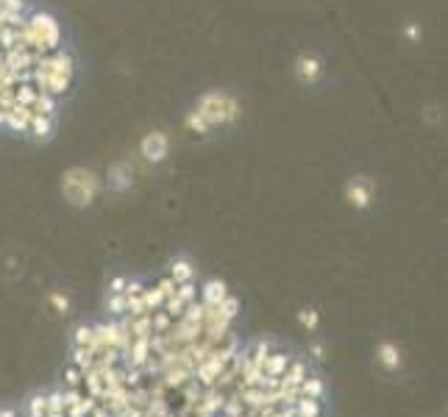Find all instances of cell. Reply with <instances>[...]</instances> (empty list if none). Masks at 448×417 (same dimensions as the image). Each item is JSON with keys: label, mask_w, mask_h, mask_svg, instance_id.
Here are the masks:
<instances>
[{"label": "cell", "mask_w": 448, "mask_h": 417, "mask_svg": "<svg viewBox=\"0 0 448 417\" xmlns=\"http://www.w3.org/2000/svg\"><path fill=\"white\" fill-rule=\"evenodd\" d=\"M142 417H151V415H142Z\"/></svg>", "instance_id": "obj_34"}, {"label": "cell", "mask_w": 448, "mask_h": 417, "mask_svg": "<svg viewBox=\"0 0 448 417\" xmlns=\"http://www.w3.org/2000/svg\"><path fill=\"white\" fill-rule=\"evenodd\" d=\"M100 179L98 173L90 167H70L64 176H61V192H64V200L76 209H87L98 200L100 195Z\"/></svg>", "instance_id": "obj_2"}, {"label": "cell", "mask_w": 448, "mask_h": 417, "mask_svg": "<svg viewBox=\"0 0 448 417\" xmlns=\"http://www.w3.org/2000/svg\"><path fill=\"white\" fill-rule=\"evenodd\" d=\"M126 295L123 292H109V298H106V309H109V315H114V318H123L126 315Z\"/></svg>", "instance_id": "obj_20"}, {"label": "cell", "mask_w": 448, "mask_h": 417, "mask_svg": "<svg viewBox=\"0 0 448 417\" xmlns=\"http://www.w3.org/2000/svg\"><path fill=\"white\" fill-rule=\"evenodd\" d=\"M290 362H293L290 353H284V351H270L268 359H265V375H270V378H281Z\"/></svg>", "instance_id": "obj_12"}, {"label": "cell", "mask_w": 448, "mask_h": 417, "mask_svg": "<svg viewBox=\"0 0 448 417\" xmlns=\"http://www.w3.org/2000/svg\"><path fill=\"white\" fill-rule=\"evenodd\" d=\"M295 73H298V78H301L304 84H314V81L323 75V61H320V56L301 53L298 61H295Z\"/></svg>", "instance_id": "obj_7"}, {"label": "cell", "mask_w": 448, "mask_h": 417, "mask_svg": "<svg viewBox=\"0 0 448 417\" xmlns=\"http://www.w3.org/2000/svg\"><path fill=\"white\" fill-rule=\"evenodd\" d=\"M218 309L223 312V315H225V318H228V320H231V323H234V320H237V315H240V298L228 292V295H225V298H223V303H220Z\"/></svg>", "instance_id": "obj_23"}, {"label": "cell", "mask_w": 448, "mask_h": 417, "mask_svg": "<svg viewBox=\"0 0 448 417\" xmlns=\"http://www.w3.org/2000/svg\"><path fill=\"white\" fill-rule=\"evenodd\" d=\"M50 303L56 306V312H64V315H67V309H70V298L61 295V292H50Z\"/></svg>", "instance_id": "obj_29"}, {"label": "cell", "mask_w": 448, "mask_h": 417, "mask_svg": "<svg viewBox=\"0 0 448 417\" xmlns=\"http://www.w3.org/2000/svg\"><path fill=\"white\" fill-rule=\"evenodd\" d=\"M45 412H47L45 395H34V398L28 401V417H45Z\"/></svg>", "instance_id": "obj_27"}, {"label": "cell", "mask_w": 448, "mask_h": 417, "mask_svg": "<svg viewBox=\"0 0 448 417\" xmlns=\"http://www.w3.org/2000/svg\"><path fill=\"white\" fill-rule=\"evenodd\" d=\"M195 111L201 114V120L209 126V128H218V126H228L234 123L242 111H240V103L237 97L225 92H204L195 103Z\"/></svg>", "instance_id": "obj_4"}, {"label": "cell", "mask_w": 448, "mask_h": 417, "mask_svg": "<svg viewBox=\"0 0 448 417\" xmlns=\"http://www.w3.org/2000/svg\"><path fill=\"white\" fill-rule=\"evenodd\" d=\"M162 375V384H165V389H181L184 384H189L192 381V370H187V368H167L165 373H159Z\"/></svg>", "instance_id": "obj_11"}, {"label": "cell", "mask_w": 448, "mask_h": 417, "mask_svg": "<svg viewBox=\"0 0 448 417\" xmlns=\"http://www.w3.org/2000/svg\"><path fill=\"white\" fill-rule=\"evenodd\" d=\"M56 120H59V114H31L28 137H34L37 142L50 139L53 137V131H56Z\"/></svg>", "instance_id": "obj_10"}, {"label": "cell", "mask_w": 448, "mask_h": 417, "mask_svg": "<svg viewBox=\"0 0 448 417\" xmlns=\"http://www.w3.org/2000/svg\"><path fill=\"white\" fill-rule=\"evenodd\" d=\"M156 286H159V292H162V295H165V298H167V295H173V292H176V284H173V278L167 276V278H162V281H159V284H156Z\"/></svg>", "instance_id": "obj_30"}, {"label": "cell", "mask_w": 448, "mask_h": 417, "mask_svg": "<svg viewBox=\"0 0 448 417\" xmlns=\"http://www.w3.org/2000/svg\"><path fill=\"white\" fill-rule=\"evenodd\" d=\"M176 298H179L184 306H189L192 301H198V284H195V281H187V284H176Z\"/></svg>", "instance_id": "obj_22"}, {"label": "cell", "mask_w": 448, "mask_h": 417, "mask_svg": "<svg viewBox=\"0 0 448 417\" xmlns=\"http://www.w3.org/2000/svg\"><path fill=\"white\" fill-rule=\"evenodd\" d=\"M195 265L189 262V259H176L173 265H170V278H173V284H187V281H195Z\"/></svg>", "instance_id": "obj_13"}, {"label": "cell", "mask_w": 448, "mask_h": 417, "mask_svg": "<svg viewBox=\"0 0 448 417\" xmlns=\"http://www.w3.org/2000/svg\"><path fill=\"white\" fill-rule=\"evenodd\" d=\"M139 301H142V306H145V312L151 315V312H156V309H162V303H165V295L159 292V286H145V289L139 292Z\"/></svg>", "instance_id": "obj_15"}, {"label": "cell", "mask_w": 448, "mask_h": 417, "mask_svg": "<svg viewBox=\"0 0 448 417\" xmlns=\"http://www.w3.org/2000/svg\"><path fill=\"white\" fill-rule=\"evenodd\" d=\"M109 176H112L109 186H112V189H117V192H123V189H129V186H131V170H129V164H117Z\"/></svg>", "instance_id": "obj_17"}, {"label": "cell", "mask_w": 448, "mask_h": 417, "mask_svg": "<svg viewBox=\"0 0 448 417\" xmlns=\"http://www.w3.org/2000/svg\"><path fill=\"white\" fill-rule=\"evenodd\" d=\"M139 150H142L145 162L159 164V162H165V159H167V153H170V139H167V134H162V131L145 134V139L139 142Z\"/></svg>", "instance_id": "obj_6"}, {"label": "cell", "mask_w": 448, "mask_h": 417, "mask_svg": "<svg viewBox=\"0 0 448 417\" xmlns=\"http://www.w3.org/2000/svg\"><path fill=\"white\" fill-rule=\"evenodd\" d=\"M295 417H320L323 415V404L317 398H298L295 404Z\"/></svg>", "instance_id": "obj_16"}, {"label": "cell", "mask_w": 448, "mask_h": 417, "mask_svg": "<svg viewBox=\"0 0 448 417\" xmlns=\"http://www.w3.org/2000/svg\"><path fill=\"white\" fill-rule=\"evenodd\" d=\"M73 365H76L81 373L92 370V368H95V351H92V348H76V353H73Z\"/></svg>", "instance_id": "obj_19"}, {"label": "cell", "mask_w": 448, "mask_h": 417, "mask_svg": "<svg viewBox=\"0 0 448 417\" xmlns=\"http://www.w3.org/2000/svg\"><path fill=\"white\" fill-rule=\"evenodd\" d=\"M45 67L47 75L40 92L61 100L64 95L73 90V84H76V59H73V53L67 47H59L53 53H45Z\"/></svg>", "instance_id": "obj_1"}, {"label": "cell", "mask_w": 448, "mask_h": 417, "mask_svg": "<svg viewBox=\"0 0 448 417\" xmlns=\"http://www.w3.org/2000/svg\"><path fill=\"white\" fill-rule=\"evenodd\" d=\"M323 353H326V348H323L320 342H314V345H312V356H314V359H323Z\"/></svg>", "instance_id": "obj_32"}, {"label": "cell", "mask_w": 448, "mask_h": 417, "mask_svg": "<svg viewBox=\"0 0 448 417\" xmlns=\"http://www.w3.org/2000/svg\"><path fill=\"white\" fill-rule=\"evenodd\" d=\"M373 195H376V186L370 179H365V176H357V179H351L348 184H346V200L354 206V209H367L370 203H373Z\"/></svg>", "instance_id": "obj_5"}, {"label": "cell", "mask_w": 448, "mask_h": 417, "mask_svg": "<svg viewBox=\"0 0 448 417\" xmlns=\"http://www.w3.org/2000/svg\"><path fill=\"white\" fill-rule=\"evenodd\" d=\"M0 417H17V412H11V409H3V412H0Z\"/></svg>", "instance_id": "obj_33"}, {"label": "cell", "mask_w": 448, "mask_h": 417, "mask_svg": "<svg viewBox=\"0 0 448 417\" xmlns=\"http://www.w3.org/2000/svg\"><path fill=\"white\" fill-rule=\"evenodd\" d=\"M323 392H326V384H323V378H317V375H307L304 381H301V387H298V398H323Z\"/></svg>", "instance_id": "obj_14"}, {"label": "cell", "mask_w": 448, "mask_h": 417, "mask_svg": "<svg viewBox=\"0 0 448 417\" xmlns=\"http://www.w3.org/2000/svg\"><path fill=\"white\" fill-rule=\"evenodd\" d=\"M376 362L387 373L401 370V365H403L401 348H399L396 342H379V348H376Z\"/></svg>", "instance_id": "obj_8"}, {"label": "cell", "mask_w": 448, "mask_h": 417, "mask_svg": "<svg viewBox=\"0 0 448 417\" xmlns=\"http://www.w3.org/2000/svg\"><path fill=\"white\" fill-rule=\"evenodd\" d=\"M126 284H129V278H112V284H109V292H123L126 289Z\"/></svg>", "instance_id": "obj_31"}, {"label": "cell", "mask_w": 448, "mask_h": 417, "mask_svg": "<svg viewBox=\"0 0 448 417\" xmlns=\"http://www.w3.org/2000/svg\"><path fill=\"white\" fill-rule=\"evenodd\" d=\"M225 295H228V286H225V281H220V278H209V281L198 289V301H201L204 306H220Z\"/></svg>", "instance_id": "obj_9"}, {"label": "cell", "mask_w": 448, "mask_h": 417, "mask_svg": "<svg viewBox=\"0 0 448 417\" xmlns=\"http://www.w3.org/2000/svg\"><path fill=\"white\" fill-rule=\"evenodd\" d=\"M298 323L304 325L307 331H314V328L320 325V312H317V309H301V312H298Z\"/></svg>", "instance_id": "obj_25"}, {"label": "cell", "mask_w": 448, "mask_h": 417, "mask_svg": "<svg viewBox=\"0 0 448 417\" xmlns=\"http://www.w3.org/2000/svg\"><path fill=\"white\" fill-rule=\"evenodd\" d=\"M64 384L73 387V389H81V387H84V373L78 370L76 365H70V368L64 370Z\"/></svg>", "instance_id": "obj_26"}, {"label": "cell", "mask_w": 448, "mask_h": 417, "mask_svg": "<svg viewBox=\"0 0 448 417\" xmlns=\"http://www.w3.org/2000/svg\"><path fill=\"white\" fill-rule=\"evenodd\" d=\"M176 323L165 309H156V312H151V331L153 334H167L170 331V325Z\"/></svg>", "instance_id": "obj_18"}, {"label": "cell", "mask_w": 448, "mask_h": 417, "mask_svg": "<svg viewBox=\"0 0 448 417\" xmlns=\"http://www.w3.org/2000/svg\"><path fill=\"white\" fill-rule=\"evenodd\" d=\"M25 34H28V45L37 53H53L61 47V25L50 11H28L25 14Z\"/></svg>", "instance_id": "obj_3"}, {"label": "cell", "mask_w": 448, "mask_h": 417, "mask_svg": "<svg viewBox=\"0 0 448 417\" xmlns=\"http://www.w3.org/2000/svg\"><path fill=\"white\" fill-rule=\"evenodd\" d=\"M92 342H95V328L92 325H78L73 331V345L76 348H92Z\"/></svg>", "instance_id": "obj_21"}, {"label": "cell", "mask_w": 448, "mask_h": 417, "mask_svg": "<svg viewBox=\"0 0 448 417\" xmlns=\"http://www.w3.org/2000/svg\"><path fill=\"white\" fill-rule=\"evenodd\" d=\"M184 126H187V128H189L192 134H209V131H212V128H209V126H206V123L201 120V114H198L195 109H192V111L187 114V120H184Z\"/></svg>", "instance_id": "obj_24"}, {"label": "cell", "mask_w": 448, "mask_h": 417, "mask_svg": "<svg viewBox=\"0 0 448 417\" xmlns=\"http://www.w3.org/2000/svg\"><path fill=\"white\" fill-rule=\"evenodd\" d=\"M45 401H47V412H64V395H61V389L47 392Z\"/></svg>", "instance_id": "obj_28"}]
</instances>
